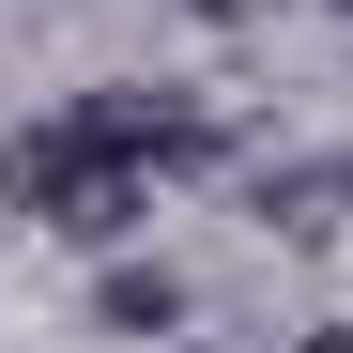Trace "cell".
<instances>
[{"instance_id":"1","label":"cell","mask_w":353,"mask_h":353,"mask_svg":"<svg viewBox=\"0 0 353 353\" xmlns=\"http://www.w3.org/2000/svg\"><path fill=\"white\" fill-rule=\"evenodd\" d=\"M0 200L46 215V230H77V246H139V215H154V169L92 123V108H46V123L0 139Z\"/></svg>"},{"instance_id":"2","label":"cell","mask_w":353,"mask_h":353,"mask_svg":"<svg viewBox=\"0 0 353 353\" xmlns=\"http://www.w3.org/2000/svg\"><path fill=\"white\" fill-rule=\"evenodd\" d=\"M261 230H292V246H323V230H353V154H276L261 169Z\"/></svg>"},{"instance_id":"3","label":"cell","mask_w":353,"mask_h":353,"mask_svg":"<svg viewBox=\"0 0 353 353\" xmlns=\"http://www.w3.org/2000/svg\"><path fill=\"white\" fill-rule=\"evenodd\" d=\"M185 307H200V292L169 276V261L108 246V276H92V323H108V338H185Z\"/></svg>"},{"instance_id":"4","label":"cell","mask_w":353,"mask_h":353,"mask_svg":"<svg viewBox=\"0 0 353 353\" xmlns=\"http://www.w3.org/2000/svg\"><path fill=\"white\" fill-rule=\"evenodd\" d=\"M292 353H353V323H307V338H292Z\"/></svg>"}]
</instances>
